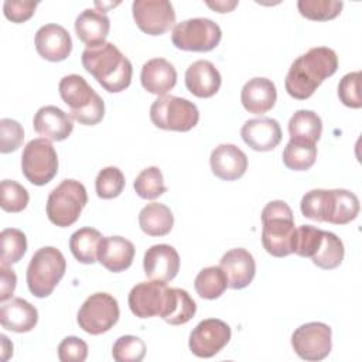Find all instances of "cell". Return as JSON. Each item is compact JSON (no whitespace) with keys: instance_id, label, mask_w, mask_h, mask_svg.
<instances>
[{"instance_id":"cell-1","label":"cell","mask_w":362,"mask_h":362,"mask_svg":"<svg viewBox=\"0 0 362 362\" xmlns=\"http://www.w3.org/2000/svg\"><path fill=\"white\" fill-rule=\"evenodd\" d=\"M338 69V55L328 47H314L300 55L290 66L284 88L287 93L298 100L308 99Z\"/></svg>"},{"instance_id":"cell-2","label":"cell","mask_w":362,"mask_h":362,"mask_svg":"<svg viewBox=\"0 0 362 362\" xmlns=\"http://www.w3.org/2000/svg\"><path fill=\"white\" fill-rule=\"evenodd\" d=\"M81 59L83 68L107 92H122L132 82V62L113 42L106 41L96 47H86Z\"/></svg>"},{"instance_id":"cell-3","label":"cell","mask_w":362,"mask_h":362,"mask_svg":"<svg viewBox=\"0 0 362 362\" xmlns=\"http://www.w3.org/2000/svg\"><path fill=\"white\" fill-rule=\"evenodd\" d=\"M300 209L308 219L346 225L358 216L361 205L358 197L348 189H311L301 198Z\"/></svg>"},{"instance_id":"cell-4","label":"cell","mask_w":362,"mask_h":362,"mask_svg":"<svg viewBox=\"0 0 362 362\" xmlns=\"http://www.w3.org/2000/svg\"><path fill=\"white\" fill-rule=\"evenodd\" d=\"M262 245L274 257L293 253L294 246V215L291 208L280 199L270 201L262 211Z\"/></svg>"},{"instance_id":"cell-5","label":"cell","mask_w":362,"mask_h":362,"mask_svg":"<svg viewBox=\"0 0 362 362\" xmlns=\"http://www.w3.org/2000/svg\"><path fill=\"white\" fill-rule=\"evenodd\" d=\"M62 100L69 106V116L81 124H98L105 116L103 99L81 75L64 76L58 85Z\"/></svg>"},{"instance_id":"cell-6","label":"cell","mask_w":362,"mask_h":362,"mask_svg":"<svg viewBox=\"0 0 362 362\" xmlns=\"http://www.w3.org/2000/svg\"><path fill=\"white\" fill-rule=\"evenodd\" d=\"M66 270L64 255L52 246L38 249L27 267V286L33 296L48 297L61 281Z\"/></svg>"},{"instance_id":"cell-7","label":"cell","mask_w":362,"mask_h":362,"mask_svg":"<svg viewBox=\"0 0 362 362\" xmlns=\"http://www.w3.org/2000/svg\"><path fill=\"white\" fill-rule=\"evenodd\" d=\"M88 204L86 188L76 180H64L48 195L45 211L48 219L59 226L74 225Z\"/></svg>"},{"instance_id":"cell-8","label":"cell","mask_w":362,"mask_h":362,"mask_svg":"<svg viewBox=\"0 0 362 362\" xmlns=\"http://www.w3.org/2000/svg\"><path fill=\"white\" fill-rule=\"evenodd\" d=\"M150 119L158 129L188 132L197 126L199 112L197 105L185 98L164 95L151 103Z\"/></svg>"},{"instance_id":"cell-9","label":"cell","mask_w":362,"mask_h":362,"mask_svg":"<svg viewBox=\"0 0 362 362\" xmlns=\"http://www.w3.org/2000/svg\"><path fill=\"white\" fill-rule=\"evenodd\" d=\"M222 38L221 27L205 17L188 18L173 28L171 41L182 51L206 52L214 49Z\"/></svg>"},{"instance_id":"cell-10","label":"cell","mask_w":362,"mask_h":362,"mask_svg":"<svg viewBox=\"0 0 362 362\" xmlns=\"http://www.w3.org/2000/svg\"><path fill=\"white\" fill-rule=\"evenodd\" d=\"M21 171L34 185L48 184L58 173V156L48 139L30 140L21 154Z\"/></svg>"},{"instance_id":"cell-11","label":"cell","mask_w":362,"mask_h":362,"mask_svg":"<svg viewBox=\"0 0 362 362\" xmlns=\"http://www.w3.org/2000/svg\"><path fill=\"white\" fill-rule=\"evenodd\" d=\"M117 300L107 293L90 294L78 311V325L90 335L107 332L119 320Z\"/></svg>"},{"instance_id":"cell-12","label":"cell","mask_w":362,"mask_h":362,"mask_svg":"<svg viewBox=\"0 0 362 362\" xmlns=\"http://www.w3.org/2000/svg\"><path fill=\"white\" fill-rule=\"evenodd\" d=\"M331 327L313 321L300 325L291 335V346L294 352L304 361H322L332 348Z\"/></svg>"},{"instance_id":"cell-13","label":"cell","mask_w":362,"mask_h":362,"mask_svg":"<svg viewBox=\"0 0 362 362\" xmlns=\"http://www.w3.org/2000/svg\"><path fill=\"white\" fill-rule=\"evenodd\" d=\"M230 327L218 318L202 320L189 334V351L198 358H212L230 341Z\"/></svg>"},{"instance_id":"cell-14","label":"cell","mask_w":362,"mask_h":362,"mask_svg":"<svg viewBox=\"0 0 362 362\" xmlns=\"http://www.w3.org/2000/svg\"><path fill=\"white\" fill-rule=\"evenodd\" d=\"M133 18L137 27L148 35H161L175 23V11L167 0H134Z\"/></svg>"},{"instance_id":"cell-15","label":"cell","mask_w":362,"mask_h":362,"mask_svg":"<svg viewBox=\"0 0 362 362\" xmlns=\"http://www.w3.org/2000/svg\"><path fill=\"white\" fill-rule=\"evenodd\" d=\"M168 287L163 281H141L129 293L130 311L139 318H151L161 315L167 301Z\"/></svg>"},{"instance_id":"cell-16","label":"cell","mask_w":362,"mask_h":362,"mask_svg":"<svg viewBox=\"0 0 362 362\" xmlns=\"http://www.w3.org/2000/svg\"><path fill=\"white\" fill-rule=\"evenodd\" d=\"M143 269L150 280L171 281L180 270L178 252L165 243L153 245L144 253Z\"/></svg>"},{"instance_id":"cell-17","label":"cell","mask_w":362,"mask_h":362,"mask_svg":"<svg viewBox=\"0 0 362 362\" xmlns=\"http://www.w3.org/2000/svg\"><path fill=\"white\" fill-rule=\"evenodd\" d=\"M35 49L47 61L58 62L69 57L72 40L69 33L59 24H45L35 33Z\"/></svg>"},{"instance_id":"cell-18","label":"cell","mask_w":362,"mask_h":362,"mask_svg":"<svg viewBox=\"0 0 362 362\" xmlns=\"http://www.w3.org/2000/svg\"><path fill=\"white\" fill-rule=\"evenodd\" d=\"M221 269L226 274L229 287L240 290L247 287L256 274V262L252 253L243 247L228 250L221 259Z\"/></svg>"},{"instance_id":"cell-19","label":"cell","mask_w":362,"mask_h":362,"mask_svg":"<svg viewBox=\"0 0 362 362\" xmlns=\"http://www.w3.org/2000/svg\"><path fill=\"white\" fill-rule=\"evenodd\" d=\"M243 141L255 151H272L281 141V129L276 119L257 117L247 120L242 129Z\"/></svg>"},{"instance_id":"cell-20","label":"cell","mask_w":362,"mask_h":362,"mask_svg":"<svg viewBox=\"0 0 362 362\" xmlns=\"http://www.w3.org/2000/svg\"><path fill=\"white\" fill-rule=\"evenodd\" d=\"M74 119L62 109L54 105L42 106L33 119L34 130L51 141H62L69 137L74 130Z\"/></svg>"},{"instance_id":"cell-21","label":"cell","mask_w":362,"mask_h":362,"mask_svg":"<svg viewBox=\"0 0 362 362\" xmlns=\"http://www.w3.org/2000/svg\"><path fill=\"white\" fill-rule=\"evenodd\" d=\"M212 173L223 181H235L247 170L246 154L235 144L216 146L209 157Z\"/></svg>"},{"instance_id":"cell-22","label":"cell","mask_w":362,"mask_h":362,"mask_svg":"<svg viewBox=\"0 0 362 362\" xmlns=\"http://www.w3.org/2000/svg\"><path fill=\"white\" fill-rule=\"evenodd\" d=\"M222 83L219 71L211 61L198 59L185 71V86L197 98L214 96Z\"/></svg>"},{"instance_id":"cell-23","label":"cell","mask_w":362,"mask_h":362,"mask_svg":"<svg viewBox=\"0 0 362 362\" xmlns=\"http://www.w3.org/2000/svg\"><path fill=\"white\" fill-rule=\"evenodd\" d=\"M134 245L122 236H106L100 240L98 262L109 272L119 273L129 269L134 259Z\"/></svg>"},{"instance_id":"cell-24","label":"cell","mask_w":362,"mask_h":362,"mask_svg":"<svg viewBox=\"0 0 362 362\" xmlns=\"http://www.w3.org/2000/svg\"><path fill=\"white\" fill-rule=\"evenodd\" d=\"M140 81L147 92L157 96H164L175 86L177 71L167 59L153 58L143 65Z\"/></svg>"},{"instance_id":"cell-25","label":"cell","mask_w":362,"mask_h":362,"mask_svg":"<svg viewBox=\"0 0 362 362\" xmlns=\"http://www.w3.org/2000/svg\"><path fill=\"white\" fill-rule=\"evenodd\" d=\"M277 99V90L274 83L267 78L249 79L240 92V100L243 107L253 115H263L269 112Z\"/></svg>"},{"instance_id":"cell-26","label":"cell","mask_w":362,"mask_h":362,"mask_svg":"<svg viewBox=\"0 0 362 362\" xmlns=\"http://www.w3.org/2000/svg\"><path fill=\"white\" fill-rule=\"evenodd\" d=\"M1 327L13 332H28L38 322L37 308L24 298L14 297L0 307Z\"/></svg>"},{"instance_id":"cell-27","label":"cell","mask_w":362,"mask_h":362,"mask_svg":"<svg viewBox=\"0 0 362 362\" xmlns=\"http://www.w3.org/2000/svg\"><path fill=\"white\" fill-rule=\"evenodd\" d=\"M109 30V17L96 8H85L75 20V33L88 47H96L106 42Z\"/></svg>"},{"instance_id":"cell-28","label":"cell","mask_w":362,"mask_h":362,"mask_svg":"<svg viewBox=\"0 0 362 362\" xmlns=\"http://www.w3.org/2000/svg\"><path fill=\"white\" fill-rule=\"evenodd\" d=\"M197 313V304L182 288L168 287L165 307L161 313V318L171 325L187 324Z\"/></svg>"},{"instance_id":"cell-29","label":"cell","mask_w":362,"mask_h":362,"mask_svg":"<svg viewBox=\"0 0 362 362\" xmlns=\"http://www.w3.org/2000/svg\"><path fill=\"white\" fill-rule=\"evenodd\" d=\"M140 229L148 236H165L174 225L171 209L160 202H151L141 208L139 214Z\"/></svg>"},{"instance_id":"cell-30","label":"cell","mask_w":362,"mask_h":362,"mask_svg":"<svg viewBox=\"0 0 362 362\" xmlns=\"http://www.w3.org/2000/svg\"><path fill=\"white\" fill-rule=\"evenodd\" d=\"M103 236L95 228H81L75 230L69 238V249L74 257L83 263L92 264L98 260V250Z\"/></svg>"},{"instance_id":"cell-31","label":"cell","mask_w":362,"mask_h":362,"mask_svg":"<svg viewBox=\"0 0 362 362\" xmlns=\"http://www.w3.org/2000/svg\"><path fill=\"white\" fill-rule=\"evenodd\" d=\"M288 133L290 139L317 143L322 133L321 117L313 110H297L288 120Z\"/></svg>"},{"instance_id":"cell-32","label":"cell","mask_w":362,"mask_h":362,"mask_svg":"<svg viewBox=\"0 0 362 362\" xmlns=\"http://www.w3.org/2000/svg\"><path fill=\"white\" fill-rule=\"evenodd\" d=\"M317 147L315 143L290 139L283 150V163L287 168L294 171H305L315 163Z\"/></svg>"},{"instance_id":"cell-33","label":"cell","mask_w":362,"mask_h":362,"mask_svg":"<svg viewBox=\"0 0 362 362\" xmlns=\"http://www.w3.org/2000/svg\"><path fill=\"white\" fill-rule=\"evenodd\" d=\"M194 286L199 297L205 300H215L225 293L229 283L221 266H209L197 274Z\"/></svg>"},{"instance_id":"cell-34","label":"cell","mask_w":362,"mask_h":362,"mask_svg":"<svg viewBox=\"0 0 362 362\" xmlns=\"http://www.w3.org/2000/svg\"><path fill=\"white\" fill-rule=\"evenodd\" d=\"M344 243L342 240L332 232L324 230L321 243L315 252V255L311 257L313 263L324 270H331L338 267L344 260Z\"/></svg>"},{"instance_id":"cell-35","label":"cell","mask_w":362,"mask_h":362,"mask_svg":"<svg viewBox=\"0 0 362 362\" xmlns=\"http://www.w3.org/2000/svg\"><path fill=\"white\" fill-rule=\"evenodd\" d=\"M1 240V264L10 266L21 260L27 252V238L23 230L6 228L0 233Z\"/></svg>"},{"instance_id":"cell-36","label":"cell","mask_w":362,"mask_h":362,"mask_svg":"<svg viewBox=\"0 0 362 362\" xmlns=\"http://www.w3.org/2000/svg\"><path fill=\"white\" fill-rule=\"evenodd\" d=\"M133 187L136 194L144 199H156L167 191L163 173L158 167H154V165L144 168L136 177Z\"/></svg>"},{"instance_id":"cell-37","label":"cell","mask_w":362,"mask_h":362,"mask_svg":"<svg viewBox=\"0 0 362 362\" xmlns=\"http://www.w3.org/2000/svg\"><path fill=\"white\" fill-rule=\"evenodd\" d=\"M342 7L344 3L335 0H298L297 3L300 14L314 21L332 20L339 16Z\"/></svg>"},{"instance_id":"cell-38","label":"cell","mask_w":362,"mask_h":362,"mask_svg":"<svg viewBox=\"0 0 362 362\" xmlns=\"http://www.w3.org/2000/svg\"><path fill=\"white\" fill-rule=\"evenodd\" d=\"M126 180L122 170L117 167L102 168L95 180L96 194L102 199H112L122 194Z\"/></svg>"},{"instance_id":"cell-39","label":"cell","mask_w":362,"mask_h":362,"mask_svg":"<svg viewBox=\"0 0 362 362\" xmlns=\"http://www.w3.org/2000/svg\"><path fill=\"white\" fill-rule=\"evenodd\" d=\"M1 201L0 206L6 212H21L28 205L30 195L27 189L14 180H3L0 185Z\"/></svg>"},{"instance_id":"cell-40","label":"cell","mask_w":362,"mask_h":362,"mask_svg":"<svg viewBox=\"0 0 362 362\" xmlns=\"http://www.w3.org/2000/svg\"><path fill=\"white\" fill-rule=\"evenodd\" d=\"M146 355V344L136 335H123L116 339L112 356L116 362H140Z\"/></svg>"},{"instance_id":"cell-41","label":"cell","mask_w":362,"mask_h":362,"mask_svg":"<svg viewBox=\"0 0 362 362\" xmlns=\"http://www.w3.org/2000/svg\"><path fill=\"white\" fill-rule=\"evenodd\" d=\"M322 232V229L313 225H301L296 228L293 253L301 257H313L321 243Z\"/></svg>"},{"instance_id":"cell-42","label":"cell","mask_w":362,"mask_h":362,"mask_svg":"<svg viewBox=\"0 0 362 362\" xmlns=\"http://www.w3.org/2000/svg\"><path fill=\"white\" fill-rule=\"evenodd\" d=\"M361 72H349L342 76L338 83V98L339 100L352 109H359L362 106L361 98Z\"/></svg>"},{"instance_id":"cell-43","label":"cell","mask_w":362,"mask_h":362,"mask_svg":"<svg viewBox=\"0 0 362 362\" xmlns=\"http://www.w3.org/2000/svg\"><path fill=\"white\" fill-rule=\"evenodd\" d=\"M24 140L23 126L14 119L0 120V151L3 154L16 151Z\"/></svg>"},{"instance_id":"cell-44","label":"cell","mask_w":362,"mask_h":362,"mask_svg":"<svg viewBox=\"0 0 362 362\" xmlns=\"http://www.w3.org/2000/svg\"><path fill=\"white\" fill-rule=\"evenodd\" d=\"M88 344L78 337H66L58 345L61 362H83L88 358Z\"/></svg>"},{"instance_id":"cell-45","label":"cell","mask_w":362,"mask_h":362,"mask_svg":"<svg viewBox=\"0 0 362 362\" xmlns=\"http://www.w3.org/2000/svg\"><path fill=\"white\" fill-rule=\"evenodd\" d=\"M38 3L31 0H6L3 13L13 23H24L33 17Z\"/></svg>"},{"instance_id":"cell-46","label":"cell","mask_w":362,"mask_h":362,"mask_svg":"<svg viewBox=\"0 0 362 362\" xmlns=\"http://www.w3.org/2000/svg\"><path fill=\"white\" fill-rule=\"evenodd\" d=\"M17 284V276L13 269L8 266H0V301L4 303L6 300L11 298Z\"/></svg>"},{"instance_id":"cell-47","label":"cell","mask_w":362,"mask_h":362,"mask_svg":"<svg viewBox=\"0 0 362 362\" xmlns=\"http://www.w3.org/2000/svg\"><path fill=\"white\" fill-rule=\"evenodd\" d=\"M206 4H208L211 8L216 10L218 13H228V11L233 10V8L238 6V1H215V3L208 1Z\"/></svg>"},{"instance_id":"cell-48","label":"cell","mask_w":362,"mask_h":362,"mask_svg":"<svg viewBox=\"0 0 362 362\" xmlns=\"http://www.w3.org/2000/svg\"><path fill=\"white\" fill-rule=\"evenodd\" d=\"M0 339H1V359L7 361L13 355V344L3 334L0 335Z\"/></svg>"}]
</instances>
